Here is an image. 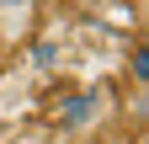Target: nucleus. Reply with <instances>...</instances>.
Instances as JSON below:
<instances>
[{
  "mask_svg": "<svg viewBox=\"0 0 149 144\" xmlns=\"http://www.w3.org/2000/svg\"><path fill=\"white\" fill-rule=\"evenodd\" d=\"M32 16H37V0H0V38H16L22 32L27 38V27H32Z\"/></svg>",
  "mask_w": 149,
  "mask_h": 144,
  "instance_id": "f03ea898",
  "label": "nucleus"
},
{
  "mask_svg": "<svg viewBox=\"0 0 149 144\" xmlns=\"http://www.w3.org/2000/svg\"><path fill=\"white\" fill-rule=\"evenodd\" d=\"M6 53H11V43H6V38H0V64H6Z\"/></svg>",
  "mask_w": 149,
  "mask_h": 144,
  "instance_id": "20e7f679",
  "label": "nucleus"
},
{
  "mask_svg": "<svg viewBox=\"0 0 149 144\" xmlns=\"http://www.w3.org/2000/svg\"><path fill=\"white\" fill-rule=\"evenodd\" d=\"M128 80H133V85H149V32L128 43Z\"/></svg>",
  "mask_w": 149,
  "mask_h": 144,
  "instance_id": "7ed1b4c3",
  "label": "nucleus"
},
{
  "mask_svg": "<svg viewBox=\"0 0 149 144\" xmlns=\"http://www.w3.org/2000/svg\"><path fill=\"white\" fill-rule=\"evenodd\" d=\"M112 117H117V96H112L107 85H80V91H69L53 107V123H59L64 134H96Z\"/></svg>",
  "mask_w": 149,
  "mask_h": 144,
  "instance_id": "f257e3e1",
  "label": "nucleus"
}]
</instances>
